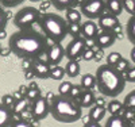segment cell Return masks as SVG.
I'll list each match as a JSON object with an SVG mask.
<instances>
[{"instance_id":"1","label":"cell","mask_w":135,"mask_h":127,"mask_svg":"<svg viewBox=\"0 0 135 127\" xmlns=\"http://www.w3.org/2000/svg\"><path fill=\"white\" fill-rule=\"evenodd\" d=\"M49 39L43 32L28 29H19L8 39V48L18 58L38 60L46 53L49 48Z\"/></svg>"},{"instance_id":"2","label":"cell","mask_w":135,"mask_h":127,"mask_svg":"<svg viewBox=\"0 0 135 127\" xmlns=\"http://www.w3.org/2000/svg\"><path fill=\"white\" fill-rule=\"evenodd\" d=\"M97 91L105 97H118L126 88V77L115 66L108 64L100 65L96 70Z\"/></svg>"},{"instance_id":"3","label":"cell","mask_w":135,"mask_h":127,"mask_svg":"<svg viewBox=\"0 0 135 127\" xmlns=\"http://www.w3.org/2000/svg\"><path fill=\"white\" fill-rule=\"evenodd\" d=\"M51 116L61 123H74L83 118V107L77 99L58 95L50 101Z\"/></svg>"},{"instance_id":"4","label":"cell","mask_w":135,"mask_h":127,"mask_svg":"<svg viewBox=\"0 0 135 127\" xmlns=\"http://www.w3.org/2000/svg\"><path fill=\"white\" fill-rule=\"evenodd\" d=\"M38 25L41 26L42 32L51 42H62L68 37V22L57 14H42Z\"/></svg>"},{"instance_id":"5","label":"cell","mask_w":135,"mask_h":127,"mask_svg":"<svg viewBox=\"0 0 135 127\" xmlns=\"http://www.w3.org/2000/svg\"><path fill=\"white\" fill-rule=\"evenodd\" d=\"M41 10L35 7H23L14 15V26L18 29H28L38 25L41 20Z\"/></svg>"},{"instance_id":"6","label":"cell","mask_w":135,"mask_h":127,"mask_svg":"<svg viewBox=\"0 0 135 127\" xmlns=\"http://www.w3.org/2000/svg\"><path fill=\"white\" fill-rule=\"evenodd\" d=\"M78 7L85 18L92 20H97L107 11L105 0H81Z\"/></svg>"},{"instance_id":"7","label":"cell","mask_w":135,"mask_h":127,"mask_svg":"<svg viewBox=\"0 0 135 127\" xmlns=\"http://www.w3.org/2000/svg\"><path fill=\"white\" fill-rule=\"evenodd\" d=\"M86 48H88V45H86V39L84 37L72 38V41L65 48V57L68 60H78L83 57Z\"/></svg>"},{"instance_id":"8","label":"cell","mask_w":135,"mask_h":127,"mask_svg":"<svg viewBox=\"0 0 135 127\" xmlns=\"http://www.w3.org/2000/svg\"><path fill=\"white\" fill-rule=\"evenodd\" d=\"M50 114V101L46 97H38L35 101L31 103V116L34 120H43Z\"/></svg>"},{"instance_id":"9","label":"cell","mask_w":135,"mask_h":127,"mask_svg":"<svg viewBox=\"0 0 135 127\" xmlns=\"http://www.w3.org/2000/svg\"><path fill=\"white\" fill-rule=\"evenodd\" d=\"M45 55H46V61L51 66L60 65L62 58L65 57V48L62 46V42H51Z\"/></svg>"},{"instance_id":"10","label":"cell","mask_w":135,"mask_h":127,"mask_svg":"<svg viewBox=\"0 0 135 127\" xmlns=\"http://www.w3.org/2000/svg\"><path fill=\"white\" fill-rule=\"evenodd\" d=\"M116 39H118L116 34L112 30H100L97 37L95 38V45H96V48L104 50L107 48H111Z\"/></svg>"},{"instance_id":"11","label":"cell","mask_w":135,"mask_h":127,"mask_svg":"<svg viewBox=\"0 0 135 127\" xmlns=\"http://www.w3.org/2000/svg\"><path fill=\"white\" fill-rule=\"evenodd\" d=\"M31 69L35 73V77L37 78H41V80H46L50 77V69H51V65L45 60H34L32 61V65H31Z\"/></svg>"},{"instance_id":"12","label":"cell","mask_w":135,"mask_h":127,"mask_svg":"<svg viewBox=\"0 0 135 127\" xmlns=\"http://www.w3.org/2000/svg\"><path fill=\"white\" fill-rule=\"evenodd\" d=\"M99 31H100L99 25L92 19H88L86 22L81 23V37H84L86 41H95Z\"/></svg>"},{"instance_id":"13","label":"cell","mask_w":135,"mask_h":127,"mask_svg":"<svg viewBox=\"0 0 135 127\" xmlns=\"http://www.w3.org/2000/svg\"><path fill=\"white\" fill-rule=\"evenodd\" d=\"M97 25L100 30H114L118 25H120V22L118 16L112 15L109 12H105L97 19Z\"/></svg>"},{"instance_id":"14","label":"cell","mask_w":135,"mask_h":127,"mask_svg":"<svg viewBox=\"0 0 135 127\" xmlns=\"http://www.w3.org/2000/svg\"><path fill=\"white\" fill-rule=\"evenodd\" d=\"M14 120H15V114L12 108L0 103V127L12 126Z\"/></svg>"},{"instance_id":"15","label":"cell","mask_w":135,"mask_h":127,"mask_svg":"<svg viewBox=\"0 0 135 127\" xmlns=\"http://www.w3.org/2000/svg\"><path fill=\"white\" fill-rule=\"evenodd\" d=\"M131 120L124 115H111L105 120V127H130Z\"/></svg>"},{"instance_id":"16","label":"cell","mask_w":135,"mask_h":127,"mask_svg":"<svg viewBox=\"0 0 135 127\" xmlns=\"http://www.w3.org/2000/svg\"><path fill=\"white\" fill-rule=\"evenodd\" d=\"M77 100L81 104L83 108H91L96 101V96H95L92 89H84L83 93L80 95V97H78Z\"/></svg>"},{"instance_id":"17","label":"cell","mask_w":135,"mask_h":127,"mask_svg":"<svg viewBox=\"0 0 135 127\" xmlns=\"http://www.w3.org/2000/svg\"><path fill=\"white\" fill-rule=\"evenodd\" d=\"M105 112H107V107H101V106L93 104L91 107V110H89V112H88L89 120L95 122V123H99V122H101V120L104 119Z\"/></svg>"},{"instance_id":"18","label":"cell","mask_w":135,"mask_h":127,"mask_svg":"<svg viewBox=\"0 0 135 127\" xmlns=\"http://www.w3.org/2000/svg\"><path fill=\"white\" fill-rule=\"evenodd\" d=\"M50 2L57 11H66L69 8H76L81 0H50Z\"/></svg>"},{"instance_id":"19","label":"cell","mask_w":135,"mask_h":127,"mask_svg":"<svg viewBox=\"0 0 135 127\" xmlns=\"http://www.w3.org/2000/svg\"><path fill=\"white\" fill-rule=\"evenodd\" d=\"M105 8L107 12L119 16L123 12V0H105Z\"/></svg>"},{"instance_id":"20","label":"cell","mask_w":135,"mask_h":127,"mask_svg":"<svg viewBox=\"0 0 135 127\" xmlns=\"http://www.w3.org/2000/svg\"><path fill=\"white\" fill-rule=\"evenodd\" d=\"M28 104H30V101L26 96H22L20 99H18L15 101L14 107H12V111L15 114V116H20L23 112H26V110L28 108Z\"/></svg>"},{"instance_id":"21","label":"cell","mask_w":135,"mask_h":127,"mask_svg":"<svg viewBox=\"0 0 135 127\" xmlns=\"http://www.w3.org/2000/svg\"><path fill=\"white\" fill-rule=\"evenodd\" d=\"M65 72L70 78H74L80 74V64L77 60H69L65 66Z\"/></svg>"},{"instance_id":"22","label":"cell","mask_w":135,"mask_h":127,"mask_svg":"<svg viewBox=\"0 0 135 127\" xmlns=\"http://www.w3.org/2000/svg\"><path fill=\"white\" fill-rule=\"evenodd\" d=\"M66 15H65V19L68 23H81V19H83V14L80 10H76V8H69L65 11Z\"/></svg>"},{"instance_id":"23","label":"cell","mask_w":135,"mask_h":127,"mask_svg":"<svg viewBox=\"0 0 135 127\" xmlns=\"http://www.w3.org/2000/svg\"><path fill=\"white\" fill-rule=\"evenodd\" d=\"M126 35L128 38V41L135 45V14L131 15V18L127 20L126 25Z\"/></svg>"},{"instance_id":"24","label":"cell","mask_w":135,"mask_h":127,"mask_svg":"<svg viewBox=\"0 0 135 127\" xmlns=\"http://www.w3.org/2000/svg\"><path fill=\"white\" fill-rule=\"evenodd\" d=\"M107 111L111 114V115H122L123 111H124V104L122 101H118V100H112L107 104Z\"/></svg>"},{"instance_id":"25","label":"cell","mask_w":135,"mask_h":127,"mask_svg":"<svg viewBox=\"0 0 135 127\" xmlns=\"http://www.w3.org/2000/svg\"><path fill=\"white\" fill-rule=\"evenodd\" d=\"M80 85L84 88V89H93L96 87V76L91 74V73H86L81 77V81H80Z\"/></svg>"},{"instance_id":"26","label":"cell","mask_w":135,"mask_h":127,"mask_svg":"<svg viewBox=\"0 0 135 127\" xmlns=\"http://www.w3.org/2000/svg\"><path fill=\"white\" fill-rule=\"evenodd\" d=\"M65 74H66L65 68H62L60 65H54L50 69V78H53V80H62Z\"/></svg>"},{"instance_id":"27","label":"cell","mask_w":135,"mask_h":127,"mask_svg":"<svg viewBox=\"0 0 135 127\" xmlns=\"http://www.w3.org/2000/svg\"><path fill=\"white\" fill-rule=\"evenodd\" d=\"M68 35L72 38L81 37V23H68Z\"/></svg>"},{"instance_id":"28","label":"cell","mask_w":135,"mask_h":127,"mask_svg":"<svg viewBox=\"0 0 135 127\" xmlns=\"http://www.w3.org/2000/svg\"><path fill=\"white\" fill-rule=\"evenodd\" d=\"M41 96H42V93H41V89H39L38 87H35V88H30V87H28L27 93H26V97L28 99L30 103L35 101V100H37L38 97H41Z\"/></svg>"},{"instance_id":"29","label":"cell","mask_w":135,"mask_h":127,"mask_svg":"<svg viewBox=\"0 0 135 127\" xmlns=\"http://www.w3.org/2000/svg\"><path fill=\"white\" fill-rule=\"evenodd\" d=\"M122 58H123V57H122L120 53L112 51V53H109V54L107 55V62H105V64H108V65H111V66H116L118 62H119Z\"/></svg>"},{"instance_id":"30","label":"cell","mask_w":135,"mask_h":127,"mask_svg":"<svg viewBox=\"0 0 135 127\" xmlns=\"http://www.w3.org/2000/svg\"><path fill=\"white\" fill-rule=\"evenodd\" d=\"M123 104H124V108L135 110V89L131 91L130 93L124 97V100H123Z\"/></svg>"},{"instance_id":"31","label":"cell","mask_w":135,"mask_h":127,"mask_svg":"<svg viewBox=\"0 0 135 127\" xmlns=\"http://www.w3.org/2000/svg\"><path fill=\"white\" fill-rule=\"evenodd\" d=\"M72 87H73V84H72L70 81H62V83L58 85V93L62 95V96H69Z\"/></svg>"},{"instance_id":"32","label":"cell","mask_w":135,"mask_h":127,"mask_svg":"<svg viewBox=\"0 0 135 127\" xmlns=\"http://www.w3.org/2000/svg\"><path fill=\"white\" fill-rule=\"evenodd\" d=\"M123 8L127 14L134 15L135 14V0H123Z\"/></svg>"},{"instance_id":"33","label":"cell","mask_w":135,"mask_h":127,"mask_svg":"<svg viewBox=\"0 0 135 127\" xmlns=\"http://www.w3.org/2000/svg\"><path fill=\"white\" fill-rule=\"evenodd\" d=\"M8 15L9 14H7L6 11H4V8L0 6V31L6 29L7 23H8Z\"/></svg>"},{"instance_id":"34","label":"cell","mask_w":135,"mask_h":127,"mask_svg":"<svg viewBox=\"0 0 135 127\" xmlns=\"http://www.w3.org/2000/svg\"><path fill=\"white\" fill-rule=\"evenodd\" d=\"M115 68L118 69V70H120L123 74H124V73L128 70V69H130V62H128L126 58H122V60L118 62V65H116Z\"/></svg>"},{"instance_id":"35","label":"cell","mask_w":135,"mask_h":127,"mask_svg":"<svg viewBox=\"0 0 135 127\" xmlns=\"http://www.w3.org/2000/svg\"><path fill=\"white\" fill-rule=\"evenodd\" d=\"M25 0H0V4L3 7H7V8H14L19 4H22Z\"/></svg>"},{"instance_id":"36","label":"cell","mask_w":135,"mask_h":127,"mask_svg":"<svg viewBox=\"0 0 135 127\" xmlns=\"http://www.w3.org/2000/svg\"><path fill=\"white\" fill-rule=\"evenodd\" d=\"M95 51H96V49H93V48H86L84 54H83V57H81V60H84V61H92L95 58Z\"/></svg>"},{"instance_id":"37","label":"cell","mask_w":135,"mask_h":127,"mask_svg":"<svg viewBox=\"0 0 135 127\" xmlns=\"http://www.w3.org/2000/svg\"><path fill=\"white\" fill-rule=\"evenodd\" d=\"M15 101H16V99L14 97V95H9V93L3 95V97H2V103H3V104H6V106H8V107H11V108L14 107Z\"/></svg>"},{"instance_id":"38","label":"cell","mask_w":135,"mask_h":127,"mask_svg":"<svg viewBox=\"0 0 135 127\" xmlns=\"http://www.w3.org/2000/svg\"><path fill=\"white\" fill-rule=\"evenodd\" d=\"M83 91H84V88H83L81 85H74V84H73L69 96L73 97V99H78V97H80V95L83 93Z\"/></svg>"},{"instance_id":"39","label":"cell","mask_w":135,"mask_h":127,"mask_svg":"<svg viewBox=\"0 0 135 127\" xmlns=\"http://www.w3.org/2000/svg\"><path fill=\"white\" fill-rule=\"evenodd\" d=\"M124 77H126L127 83H135V65L132 68H130L128 70L124 73Z\"/></svg>"},{"instance_id":"40","label":"cell","mask_w":135,"mask_h":127,"mask_svg":"<svg viewBox=\"0 0 135 127\" xmlns=\"http://www.w3.org/2000/svg\"><path fill=\"white\" fill-rule=\"evenodd\" d=\"M12 126H20V127H31L32 126V123H30V120H23V119H19V120H14V123H12Z\"/></svg>"},{"instance_id":"41","label":"cell","mask_w":135,"mask_h":127,"mask_svg":"<svg viewBox=\"0 0 135 127\" xmlns=\"http://www.w3.org/2000/svg\"><path fill=\"white\" fill-rule=\"evenodd\" d=\"M25 77H26V80L31 81L32 78H35V73H34L32 69H27V70H25Z\"/></svg>"},{"instance_id":"42","label":"cell","mask_w":135,"mask_h":127,"mask_svg":"<svg viewBox=\"0 0 135 127\" xmlns=\"http://www.w3.org/2000/svg\"><path fill=\"white\" fill-rule=\"evenodd\" d=\"M101 57H103V49H99V50H96V51H95V58H93V60L99 62V61L101 60Z\"/></svg>"},{"instance_id":"43","label":"cell","mask_w":135,"mask_h":127,"mask_svg":"<svg viewBox=\"0 0 135 127\" xmlns=\"http://www.w3.org/2000/svg\"><path fill=\"white\" fill-rule=\"evenodd\" d=\"M95 104H97V106H101V107H107V106H105V100H104V97H96Z\"/></svg>"},{"instance_id":"44","label":"cell","mask_w":135,"mask_h":127,"mask_svg":"<svg viewBox=\"0 0 135 127\" xmlns=\"http://www.w3.org/2000/svg\"><path fill=\"white\" fill-rule=\"evenodd\" d=\"M27 89H28V87H26V85H20V87H19V91H20V93L23 95V96H26Z\"/></svg>"},{"instance_id":"45","label":"cell","mask_w":135,"mask_h":127,"mask_svg":"<svg viewBox=\"0 0 135 127\" xmlns=\"http://www.w3.org/2000/svg\"><path fill=\"white\" fill-rule=\"evenodd\" d=\"M50 6H51V2H50V0H47V2H43V3H42V7H41V10H47Z\"/></svg>"},{"instance_id":"46","label":"cell","mask_w":135,"mask_h":127,"mask_svg":"<svg viewBox=\"0 0 135 127\" xmlns=\"http://www.w3.org/2000/svg\"><path fill=\"white\" fill-rule=\"evenodd\" d=\"M45 97H46V99H47L49 101H51V100H53V99L55 97V95L53 93V92H47V95H46V96H45Z\"/></svg>"},{"instance_id":"47","label":"cell","mask_w":135,"mask_h":127,"mask_svg":"<svg viewBox=\"0 0 135 127\" xmlns=\"http://www.w3.org/2000/svg\"><path fill=\"white\" fill-rule=\"evenodd\" d=\"M130 57H131V61L135 64V45H134V48H132V50L130 53Z\"/></svg>"},{"instance_id":"48","label":"cell","mask_w":135,"mask_h":127,"mask_svg":"<svg viewBox=\"0 0 135 127\" xmlns=\"http://www.w3.org/2000/svg\"><path fill=\"white\" fill-rule=\"evenodd\" d=\"M112 31H114L115 34H120V32L123 31V29H122V26H120V25H118V26H116L114 30H112Z\"/></svg>"},{"instance_id":"49","label":"cell","mask_w":135,"mask_h":127,"mask_svg":"<svg viewBox=\"0 0 135 127\" xmlns=\"http://www.w3.org/2000/svg\"><path fill=\"white\" fill-rule=\"evenodd\" d=\"M12 95H14V97H15L16 100H18V99H20L22 96H23V95H22V93H20V91H16V92H14V93H12Z\"/></svg>"},{"instance_id":"50","label":"cell","mask_w":135,"mask_h":127,"mask_svg":"<svg viewBox=\"0 0 135 127\" xmlns=\"http://www.w3.org/2000/svg\"><path fill=\"white\" fill-rule=\"evenodd\" d=\"M4 38H7V32H6V29L0 31V39H4Z\"/></svg>"},{"instance_id":"51","label":"cell","mask_w":135,"mask_h":127,"mask_svg":"<svg viewBox=\"0 0 135 127\" xmlns=\"http://www.w3.org/2000/svg\"><path fill=\"white\" fill-rule=\"evenodd\" d=\"M9 53H12L9 48H8L7 50H3V49H2V51H0V54H2V55H7V54H9Z\"/></svg>"},{"instance_id":"52","label":"cell","mask_w":135,"mask_h":127,"mask_svg":"<svg viewBox=\"0 0 135 127\" xmlns=\"http://www.w3.org/2000/svg\"><path fill=\"white\" fill-rule=\"evenodd\" d=\"M28 87H30V88H35V87H38V85H37V83H35V81H31Z\"/></svg>"},{"instance_id":"53","label":"cell","mask_w":135,"mask_h":127,"mask_svg":"<svg viewBox=\"0 0 135 127\" xmlns=\"http://www.w3.org/2000/svg\"><path fill=\"white\" fill-rule=\"evenodd\" d=\"M30 2H32V3H37V2H41V0H30Z\"/></svg>"},{"instance_id":"54","label":"cell","mask_w":135,"mask_h":127,"mask_svg":"<svg viewBox=\"0 0 135 127\" xmlns=\"http://www.w3.org/2000/svg\"><path fill=\"white\" fill-rule=\"evenodd\" d=\"M0 41H2V39H0ZM0 51H2V42H0Z\"/></svg>"},{"instance_id":"55","label":"cell","mask_w":135,"mask_h":127,"mask_svg":"<svg viewBox=\"0 0 135 127\" xmlns=\"http://www.w3.org/2000/svg\"><path fill=\"white\" fill-rule=\"evenodd\" d=\"M134 120H135V110H134Z\"/></svg>"}]
</instances>
